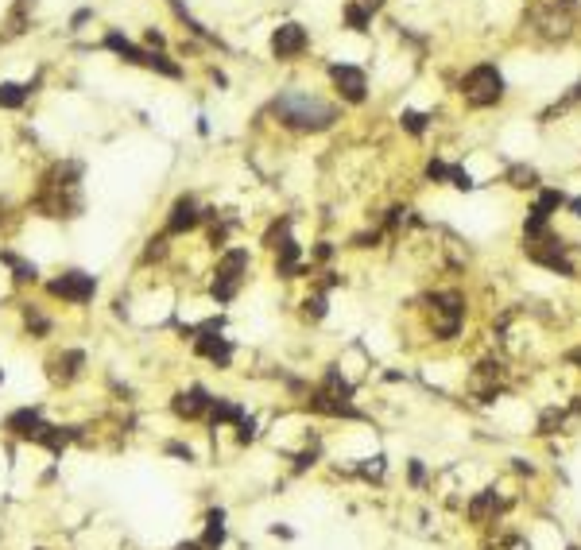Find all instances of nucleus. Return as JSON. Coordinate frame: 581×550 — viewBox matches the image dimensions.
<instances>
[{
	"label": "nucleus",
	"instance_id": "obj_1",
	"mask_svg": "<svg viewBox=\"0 0 581 550\" xmlns=\"http://www.w3.org/2000/svg\"><path fill=\"white\" fill-rule=\"evenodd\" d=\"M272 113L283 120V125L302 128V132H322V128H330L333 120H337V108L318 101V97H310V93H302V90L279 93V97L272 101Z\"/></svg>",
	"mask_w": 581,
	"mask_h": 550
},
{
	"label": "nucleus",
	"instance_id": "obj_2",
	"mask_svg": "<svg viewBox=\"0 0 581 550\" xmlns=\"http://www.w3.org/2000/svg\"><path fill=\"white\" fill-rule=\"evenodd\" d=\"M461 93L473 108L496 105V101L504 97V78H500V70L492 66V62H481V66H473L461 78Z\"/></svg>",
	"mask_w": 581,
	"mask_h": 550
},
{
	"label": "nucleus",
	"instance_id": "obj_3",
	"mask_svg": "<svg viewBox=\"0 0 581 550\" xmlns=\"http://www.w3.org/2000/svg\"><path fill=\"white\" fill-rule=\"evenodd\" d=\"M248 272V252L244 248H229L217 264V279H214V299L217 302H232L241 291V275Z\"/></svg>",
	"mask_w": 581,
	"mask_h": 550
},
{
	"label": "nucleus",
	"instance_id": "obj_4",
	"mask_svg": "<svg viewBox=\"0 0 581 550\" xmlns=\"http://www.w3.org/2000/svg\"><path fill=\"white\" fill-rule=\"evenodd\" d=\"M47 291L66 302H90L93 291H97V279L90 272H62V279H50Z\"/></svg>",
	"mask_w": 581,
	"mask_h": 550
},
{
	"label": "nucleus",
	"instance_id": "obj_5",
	"mask_svg": "<svg viewBox=\"0 0 581 550\" xmlns=\"http://www.w3.org/2000/svg\"><path fill=\"white\" fill-rule=\"evenodd\" d=\"M330 78L337 85V93L349 101V105H360L368 97V78L360 66H349V62H333L330 66Z\"/></svg>",
	"mask_w": 581,
	"mask_h": 550
},
{
	"label": "nucleus",
	"instance_id": "obj_6",
	"mask_svg": "<svg viewBox=\"0 0 581 550\" xmlns=\"http://www.w3.org/2000/svg\"><path fill=\"white\" fill-rule=\"evenodd\" d=\"M307 43H310V35H307V27L302 24H283V27H275V35H272V55L275 59H299L302 50H307Z\"/></svg>",
	"mask_w": 581,
	"mask_h": 550
},
{
	"label": "nucleus",
	"instance_id": "obj_7",
	"mask_svg": "<svg viewBox=\"0 0 581 550\" xmlns=\"http://www.w3.org/2000/svg\"><path fill=\"white\" fill-rule=\"evenodd\" d=\"M202 225V209L194 206V198H178L171 206V213H167V237H178V233H190V229Z\"/></svg>",
	"mask_w": 581,
	"mask_h": 550
},
{
	"label": "nucleus",
	"instance_id": "obj_8",
	"mask_svg": "<svg viewBox=\"0 0 581 550\" xmlns=\"http://www.w3.org/2000/svg\"><path fill=\"white\" fill-rule=\"evenodd\" d=\"M4 426H8L16 438H27V442H39V434L47 430V423H43V411H39V407H20V411H12Z\"/></svg>",
	"mask_w": 581,
	"mask_h": 550
},
{
	"label": "nucleus",
	"instance_id": "obj_9",
	"mask_svg": "<svg viewBox=\"0 0 581 550\" xmlns=\"http://www.w3.org/2000/svg\"><path fill=\"white\" fill-rule=\"evenodd\" d=\"M209 400H214V395H209L202 383H194V388H186V392L174 395L171 407H174V415H178V418H202L209 411Z\"/></svg>",
	"mask_w": 581,
	"mask_h": 550
},
{
	"label": "nucleus",
	"instance_id": "obj_10",
	"mask_svg": "<svg viewBox=\"0 0 581 550\" xmlns=\"http://www.w3.org/2000/svg\"><path fill=\"white\" fill-rule=\"evenodd\" d=\"M194 337H198V341H194V349H198L202 357H209L217 368H229V360H232V345L225 341V337L217 334V330H214V334H194Z\"/></svg>",
	"mask_w": 581,
	"mask_h": 550
},
{
	"label": "nucleus",
	"instance_id": "obj_11",
	"mask_svg": "<svg viewBox=\"0 0 581 550\" xmlns=\"http://www.w3.org/2000/svg\"><path fill=\"white\" fill-rule=\"evenodd\" d=\"M302 248L295 237H283L279 241V260H275V272L283 275V279H295V275H302V264H299Z\"/></svg>",
	"mask_w": 581,
	"mask_h": 550
},
{
	"label": "nucleus",
	"instance_id": "obj_12",
	"mask_svg": "<svg viewBox=\"0 0 581 550\" xmlns=\"http://www.w3.org/2000/svg\"><path fill=\"white\" fill-rule=\"evenodd\" d=\"M206 415H209V426L217 430L221 423H241V418H244V407H241V403H232V400H209V411H206Z\"/></svg>",
	"mask_w": 581,
	"mask_h": 550
},
{
	"label": "nucleus",
	"instance_id": "obj_13",
	"mask_svg": "<svg viewBox=\"0 0 581 550\" xmlns=\"http://www.w3.org/2000/svg\"><path fill=\"white\" fill-rule=\"evenodd\" d=\"M202 550H221L225 547V512L221 508H214L206 516V535H202Z\"/></svg>",
	"mask_w": 581,
	"mask_h": 550
},
{
	"label": "nucleus",
	"instance_id": "obj_14",
	"mask_svg": "<svg viewBox=\"0 0 581 550\" xmlns=\"http://www.w3.org/2000/svg\"><path fill=\"white\" fill-rule=\"evenodd\" d=\"M105 47L116 50V55H120L125 62H136V66H144V55H148V50H140L132 39H125L120 31H108V35H105Z\"/></svg>",
	"mask_w": 581,
	"mask_h": 550
},
{
	"label": "nucleus",
	"instance_id": "obj_15",
	"mask_svg": "<svg viewBox=\"0 0 581 550\" xmlns=\"http://www.w3.org/2000/svg\"><path fill=\"white\" fill-rule=\"evenodd\" d=\"M0 264H8L12 279H20V283H35V279H39V267L27 264V260H20L16 252H8V248H0Z\"/></svg>",
	"mask_w": 581,
	"mask_h": 550
},
{
	"label": "nucleus",
	"instance_id": "obj_16",
	"mask_svg": "<svg viewBox=\"0 0 581 550\" xmlns=\"http://www.w3.org/2000/svg\"><path fill=\"white\" fill-rule=\"evenodd\" d=\"M144 66L155 70V74H163V78H183V66L171 62L167 55H159V50H148V55H144Z\"/></svg>",
	"mask_w": 581,
	"mask_h": 550
},
{
	"label": "nucleus",
	"instance_id": "obj_17",
	"mask_svg": "<svg viewBox=\"0 0 581 550\" xmlns=\"http://www.w3.org/2000/svg\"><path fill=\"white\" fill-rule=\"evenodd\" d=\"M82 365H85V353L82 349H66L62 357H58V376H62V380H74V376L82 372Z\"/></svg>",
	"mask_w": 581,
	"mask_h": 550
},
{
	"label": "nucleus",
	"instance_id": "obj_18",
	"mask_svg": "<svg viewBox=\"0 0 581 550\" xmlns=\"http://www.w3.org/2000/svg\"><path fill=\"white\" fill-rule=\"evenodd\" d=\"M345 24L353 27V31H368V24H372V12H368L365 4H357V0H349V4H345Z\"/></svg>",
	"mask_w": 581,
	"mask_h": 550
},
{
	"label": "nucleus",
	"instance_id": "obj_19",
	"mask_svg": "<svg viewBox=\"0 0 581 550\" xmlns=\"http://www.w3.org/2000/svg\"><path fill=\"white\" fill-rule=\"evenodd\" d=\"M24 101H27V85H16V82L0 85V108H24Z\"/></svg>",
	"mask_w": 581,
	"mask_h": 550
},
{
	"label": "nucleus",
	"instance_id": "obj_20",
	"mask_svg": "<svg viewBox=\"0 0 581 550\" xmlns=\"http://www.w3.org/2000/svg\"><path fill=\"white\" fill-rule=\"evenodd\" d=\"M558 206H562V194H558V190H542V194H539V202H535V209H531V213L547 221V217L554 213Z\"/></svg>",
	"mask_w": 581,
	"mask_h": 550
},
{
	"label": "nucleus",
	"instance_id": "obj_21",
	"mask_svg": "<svg viewBox=\"0 0 581 550\" xmlns=\"http://www.w3.org/2000/svg\"><path fill=\"white\" fill-rule=\"evenodd\" d=\"M492 504H496V492H484V496H477V500H473L469 516H473V519H484V516H489V508H492Z\"/></svg>",
	"mask_w": 581,
	"mask_h": 550
},
{
	"label": "nucleus",
	"instance_id": "obj_22",
	"mask_svg": "<svg viewBox=\"0 0 581 550\" xmlns=\"http://www.w3.org/2000/svg\"><path fill=\"white\" fill-rule=\"evenodd\" d=\"M512 186H519V190H527V186H535V171L531 167H512Z\"/></svg>",
	"mask_w": 581,
	"mask_h": 550
},
{
	"label": "nucleus",
	"instance_id": "obj_23",
	"mask_svg": "<svg viewBox=\"0 0 581 550\" xmlns=\"http://www.w3.org/2000/svg\"><path fill=\"white\" fill-rule=\"evenodd\" d=\"M24 318H27V325H31L35 334H47V330H50V322H47V318H43L35 306H27V310H24Z\"/></svg>",
	"mask_w": 581,
	"mask_h": 550
},
{
	"label": "nucleus",
	"instance_id": "obj_24",
	"mask_svg": "<svg viewBox=\"0 0 581 550\" xmlns=\"http://www.w3.org/2000/svg\"><path fill=\"white\" fill-rule=\"evenodd\" d=\"M252 438H256V423H252V418H241V423H237V442H252Z\"/></svg>",
	"mask_w": 581,
	"mask_h": 550
},
{
	"label": "nucleus",
	"instance_id": "obj_25",
	"mask_svg": "<svg viewBox=\"0 0 581 550\" xmlns=\"http://www.w3.org/2000/svg\"><path fill=\"white\" fill-rule=\"evenodd\" d=\"M403 125H407V132H423V128H426V117H423V113H403Z\"/></svg>",
	"mask_w": 581,
	"mask_h": 550
},
{
	"label": "nucleus",
	"instance_id": "obj_26",
	"mask_svg": "<svg viewBox=\"0 0 581 550\" xmlns=\"http://www.w3.org/2000/svg\"><path fill=\"white\" fill-rule=\"evenodd\" d=\"M307 314H310V318H326V295H314V299H307Z\"/></svg>",
	"mask_w": 581,
	"mask_h": 550
},
{
	"label": "nucleus",
	"instance_id": "obj_27",
	"mask_svg": "<svg viewBox=\"0 0 581 550\" xmlns=\"http://www.w3.org/2000/svg\"><path fill=\"white\" fill-rule=\"evenodd\" d=\"M167 453H174V458H183V461H194V450L183 442H167Z\"/></svg>",
	"mask_w": 581,
	"mask_h": 550
},
{
	"label": "nucleus",
	"instance_id": "obj_28",
	"mask_svg": "<svg viewBox=\"0 0 581 550\" xmlns=\"http://www.w3.org/2000/svg\"><path fill=\"white\" fill-rule=\"evenodd\" d=\"M423 465H419V461H411V484H423Z\"/></svg>",
	"mask_w": 581,
	"mask_h": 550
},
{
	"label": "nucleus",
	"instance_id": "obj_29",
	"mask_svg": "<svg viewBox=\"0 0 581 550\" xmlns=\"http://www.w3.org/2000/svg\"><path fill=\"white\" fill-rule=\"evenodd\" d=\"M148 47H163V31H155V27H151V31H148Z\"/></svg>",
	"mask_w": 581,
	"mask_h": 550
},
{
	"label": "nucleus",
	"instance_id": "obj_30",
	"mask_svg": "<svg viewBox=\"0 0 581 550\" xmlns=\"http://www.w3.org/2000/svg\"><path fill=\"white\" fill-rule=\"evenodd\" d=\"M174 550H202V542H178Z\"/></svg>",
	"mask_w": 581,
	"mask_h": 550
},
{
	"label": "nucleus",
	"instance_id": "obj_31",
	"mask_svg": "<svg viewBox=\"0 0 581 550\" xmlns=\"http://www.w3.org/2000/svg\"><path fill=\"white\" fill-rule=\"evenodd\" d=\"M573 213H578V217H581V202H573Z\"/></svg>",
	"mask_w": 581,
	"mask_h": 550
},
{
	"label": "nucleus",
	"instance_id": "obj_32",
	"mask_svg": "<svg viewBox=\"0 0 581 550\" xmlns=\"http://www.w3.org/2000/svg\"><path fill=\"white\" fill-rule=\"evenodd\" d=\"M0 217H4V202H0Z\"/></svg>",
	"mask_w": 581,
	"mask_h": 550
},
{
	"label": "nucleus",
	"instance_id": "obj_33",
	"mask_svg": "<svg viewBox=\"0 0 581 550\" xmlns=\"http://www.w3.org/2000/svg\"><path fill=\"white\" fill-rule=\"evenodd\" d=\"M0 383H4V372H0Z\"/></svg>",
	"mask_w": 581,
	"mask_h": 550
}]
</instances>
